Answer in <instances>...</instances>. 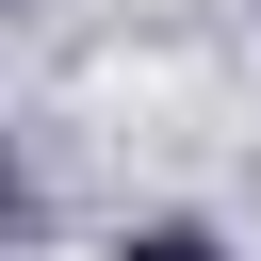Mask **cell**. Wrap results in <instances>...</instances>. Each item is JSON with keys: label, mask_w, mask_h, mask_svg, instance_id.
Masks as SVG:
<instances>
[{"label": "cell", "mask_w": 261, "mask_h": 261, "mask_svg": "<svg viewBox=\"0 0 261 261\" xmlns=\"http://www.w3.org/2000/svg\"><path fill=\"white\" fill-rule=\"evenodd\" d=\"M114 261H228V228H196V212H147V228H114Z\"/></svg>", "instance_id": "cell-1"}]
</instances>
